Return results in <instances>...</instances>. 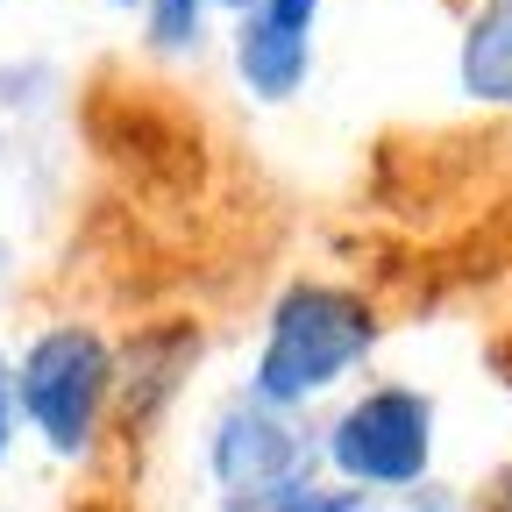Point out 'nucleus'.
Returning <instances> with one entry per match:
<instances>
[{
    "instance_id": "nucleus-9",
    "label": "nucleus",
    "mask_w": 512,
    "mask_h": 512,
    "mask_svg": "<svg viewBox=\"0 0 512 512\" xmlns=\"http://www.w3.org/2000/svg\"><path fill=\"white\" fill-rule=\"evenodd\" d=\"M271 512H363V491L356 484H299V491H285Z\"/></svg>"
},
{
    "instance_id": "nucleus-5",
    "label": "nucleus",
    "mask_w": 512,
    "mask_h": 512,
    "mask_svg": "<svg viewBox=\"0 0 512 512\" xmlns=\"http://www.w3.org/2000/svg\"><path fill=\"white\" fill-rule=\"evenodd\" d=\"M192 356H200V335L171 320V328H143L128 349H114V413L128 434H150V420L171 406V392L185 384Z\"/></svg>"
},
{
    "instance_id": "nucleus-11",
    "label": "nucleus",
    "mask_w": 512,
    "mask_h": 512,
    "mask_svg": "<svg viewBox=\"0 0 512 512\" xmlns=\"http://www.w3.org/2000/svg\"><path fill=\"white\" fill-rule=\"evenodd\" d=\"M15 363L8 356H0V456H8V441H15Z\"/></svg>"
},
{
    "instance_id": "nucleus-10",
    "label": "nucleus",
    "mask_w": 512,
    "mask_h": 512,
    "mask_svg": "<svg viewBox=\"0 0 512 512\" xmlns=\"http://www.w3.org/2000/svg\"><path fill=\"white\" fill-rule=\"evenodd\" d=\"M249 15H271L278 29H292V36H313V15H320V0H256Z\"/></svg>"
},
{
    "instance_id": "nucleus-6",
    "label": "nucleus",
    "mask_w": 512,
    "mask_h": 512,
    "mask_svg": "<svg viewBox=\"0 0 512 512\" xmlns=\"http://www.w3.org/2000/svg\"><path fill=\"white\" fill-rule=\"evenodd\" d=\"M306 64H313V36L278 29L271 15H242L235 29V72L256 100H292L306 86Z\"/></svg>"
},
{
    "instance_id": "nucleus-4",
    "label": "nucleus",
    "mask_w": 512,
    "mask_h": 512,
    "mask_svg": "<svg viewBox=\"0 0 512 512\" xmlns=\"http://www.w3.org/2000/svg\"><path fill=\"white\" fill-rule=\"evenodd\" d=\"M313 456H320V441L285 406H264L249 392L214 420V441H207L214 498L228 512H271L285 491L313 484Z\"/></svg>"
},
{
    "instance_id": "nucleus-12",
    "label": "nucleus",
    "mask_w": 512,
    "mask_h": 512,
    "mask_svg": "<svg viewBox=\"0 0 512 512\" xmlns=\"http://www.w3.org/2000/svg\"><path fill=\"white\" fill-rule=\"evenodd\" d=\"M484 512H512V470L491 484V498H484Z\"/></svg>"
},
{
    "instance_id": "nucleus-1",
    "label": "nucleus",
    "mask_w": 512,
    "mask_h": 512,
    "mask_svg": "<svg viewBox=\"0 0 512 512\" xmlns=\"http://www.w3.org/2000/svg\"><path fill=\"white\" fill-rule=\"evenodd\" d=\"M370 349H377L370 299H356L342 285H320V278H299L271 299V328H264V349H256L249 392L264 406L299 413L306 399L328 392V384H342Z\"/></svg>"
},
{
    "instance_id": "nucleus-7",
    "label": "nucleus",
    "mask_w": 512,
    "mask_h": 512,
    "mask_svg": "<svg viewBox=\"0 0 512 512\" xmlns=\"http://www.w3.org/2000/svg\"><path fill=\"white\" fill-rule=\"evenodd\" d=\"M456 79L484 107H512V0H477L463 22Z\"/></svg>"
},
{
    "instance_id": "nucleus-2",
    "label": "nucleus",
    "mask_w": 512,
    "mask_h": 512,
    "mask_svg": "<svg viewBox=\"0 0 512 512\" xmlns=\"http://www.w3.org/2000/svg\"><path fill=\"white\" fill-rule=\"evenodd\" d=\"M114 406V342L57 320L43 328L15 363V413L36 427L50 456H86L100 441V420Z\"/></svg>"
},
{
    "instance_id": "nucleus-13",
    "label": "nucleus",
    "mask_w": 512,
    "mask_h": 512,
    "mask_svg": "<svg viewBox=\"0 0 512 512\" xmlns=\"http://www.w3.org/2000/svg\"><path fill=\"white\" fill-rule=\"evenodd\" d=\"M207 8H228V15H249V8H256V0H207Z\"/></svg>"
},
{
    "instance_id": "nucleus-3",
    "label": "nucleus",
    "mask_w": 512,
    "mask_h": 512,
    "mask_svg": "<svg viewBox=\"0 0 512 512\" xmlns=\"http://www.w3.org/2000/svg\"><path fill=\"white\" fill-rule=\"evenodd\" d=\"M320 456L363 498L370 491H420V477L434 463V406L413 384H377L349 413H335V427L320 434Z\"/></svg>"
},
{
    "instance_id": "nucleus-14",
    "label": "nucleus",
    "mask_w": 512,
    "mask_h": 512,
    "mask_svg": "<svg viewBox=\"0 0 512 512\" xmlns=\"http://www.w3.org/2000/svg\"><path fill=\"white\" fill-rule=\"evenodd\" d=\"M86 512H107V505H86Z\"/></svg>"
},
{
    "instance_id": "nucleus-8",
    "label": "nucleus",
    "mask_w": 512,
    "mask_h": 512,
    "mask_svg": "<svg viewBox=\"0 0 512 512\" xmlns=\"http://www.w3.org/2000/svg\"><path fill=\"white\" fill-rule=\"evenodd\" d=\"M150 50H192L207 29V0H143Z\"/></svg>"
}]
</instances>
